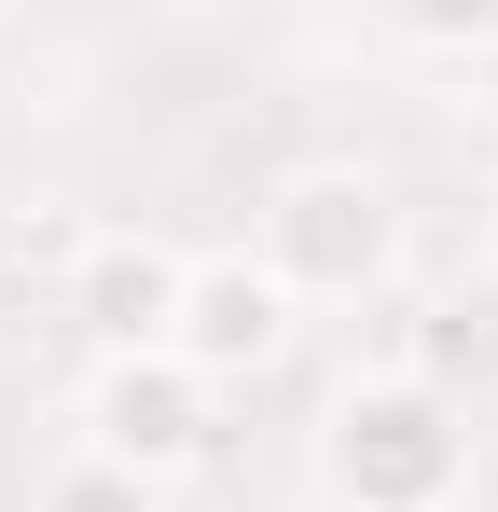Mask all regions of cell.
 <instances>
[{
  "label": "cell",
  "instance_id": "1",
  "mask_svg": "<svg viewBox=\"0 0 498 512\" xmlns=\"http://www.w3.org/2000/svg\"><path fill=\"white\" fill-rule=\"evenodd\" d=\"M305 471H319V512H471L485 429L429 360H346L319 388Z\"/></svg>",
  "mask_w": 498,
  "mask_h": 512
},
{
  "label": "cell",
  "instance_id": "2",
  "mask_svg": "<svg viewBox=\"0 0 498 512\" xmlns=\"http://www.w3.org/2000/svg\"><path fill=\"white\" fill-rule=\"evenodd\" d=\"M249 250L277 263V291L305 305V319H346V305H388L415 263V208L388 167H360V153H305V167L263 180V208H249Z\"/></svg>",
  "mask_w": 498,
  "mask_h": 512
},
{
  "label": "cell",
  "instance_id": "3",
  "mask_svg": "<svg viewBox=\"0 0 498 512\" xmlns=\"http://www.w3.org/2000/svg\"><path fill=\"white\" fill-rule=\"evenodd\" d=\"M70 443L111 457V471H153V485H194L222 457V388L166 346H125V360H83L70 388Z\"/></svg>",
  "mask_w": 498,
  "mask_h": 512
},
{
  "label": "cell",
  "instance_id": "4",
  "mask_svg": "<svg viewBox=\"0 0 498 512\" xmlns=\"http://www.w3.org/2000/svg\"><path fill=\"white\" fill-rule=\"evenodd\" d=\"M291 346H305V305L277 291V263L263 250H194L180 319H166V360H194V374L236 402V388H263V374H291Z\"/></svg>",
  "mask_w": 498,
  "mask_h": 512
},
{
  "label": "cell",
  "instance_id": "5",
  "mask_svg": "<svg viewBox=\"0 0 498 512\" xmlns=\"http://www.w3.org/2000/svg\"><path fill=\"white\" fill-rule=\"evenodd\" d=\"M180 277H194V250H180V236L97 222V236L70 250V277H56V319L83 333V360H125V346H166V319H180Z\"/></svg>",
  "mask_w": 498,
  "mask_h": 512
},
{
  "label": "cell",
  "instance_id": "6",
  "mask_svg": "<svg viewBox=\"0 0 498 512\" xmlns=\"http://www.w3.org/2000/svg\"><path fill=\"white\" fill-rule=\"evenodd\" d=\"M360 28L388 56H429V70H471L498 42V0H360Z\"/></svg>",
  "mask_w": 498,
  "mask_h": 512
},
{
  "label": "cell",
  "instance_id": "7",
  "mask_svg": "<svg viewBox=\"0 0 498 512\" xmlns=\"http://www.w3.org/2000/svg\"><path fill=\"white\" fill-rule=\"evenodd\" d=\"M28 512H180V485H153V471H111V457H56L42 485H28Z\"/></svg>",
  "mask_w": 498,
  "mask_h": 512
},
{
  "label": "cell",
  "instance_id": "8",
  "mask_svg": "<svg viewBox=\"0 0 498 512\" xmlns=\"http://www.w3.org/2000/svg\"><path fill=\"white\" fill-rule=\"evenodd\" d=\"M457 84H471V97H457V111H471V125H485V139H498V42H485V56H471V70H457Z\"/></svg>",
  "mask_w": 498,
  "mask_h": 512
},
{
  "label": "cell",
  "instance_id": "9",
  "mask_svg": "<svg viewBox=\"0 0 498 512\" xmlns=\"http://www.w3.org/2000/svg\"><path fill=\"white\" fill-rule=\"evenodd\" d=\"M485 277H498V194H485Z\"/></svg>",
  "mask_w": 498,
  "mask_h": 512
},
{
  "label": "cell",
  "instance_id": "10",
  "mask_svg": "<svg viewBox=\"0 0 498 512\" xmlns=\"http://www.w3.org/2000/svg\"><path fill=\"white\" fill-rule=\"evenodd\" d=\"M0 14H14V0H0Z\"/></svg>",
  "mask_w": 498,
  "mask_h": 512
}]
</instances>
